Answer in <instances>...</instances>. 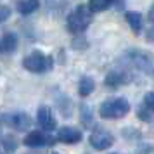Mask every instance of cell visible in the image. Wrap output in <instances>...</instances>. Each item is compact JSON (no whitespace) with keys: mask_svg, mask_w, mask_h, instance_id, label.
Listing matches in <instances>:
<instances>
[{"mask_svg":"<svg viewBox=\"0 0 154 154\" xmlns=\"http://www.w3.org/2000/svg\"><path fill=\"white\" fill-rule=\"evenodd\" d=\"M2 146H4V149H7V151H16V147H17L16 137H12V135L2 137Z\"/></svg>","mask_w":154,"mask_h":154,"instance_id":"e0dca14e","label":"cell"},{"mask_svg":"<svg viewBox=\"0 0 154 154\" xmlns=\"http://www.w3.org/2000/svg\"><path fill=\"white\" fill-rule=\"evenodd\" d=\"M50 142H54V140L50 139V137H47V133L38 132V130H35V132H29L28 135L24 137V146H28V147H43V146H52Z\"/></svg>","mask_w":154,"mask_h":154,"instance_id":"9c48e42d","label":"cell"},{"mask_svg":"<svg viewBox=\"0 0 154 154\" xmlns=\"http://www.w3.org/2000/svg\"><path fill=\"white\" fill-rule=\"evenodd\" d=\"M11 16V9L9 7H0V23H4Z\"/></svg>","mask_w":154,"mask_h":154,"instance_id":"d6986e66","label":"cell"},{"mask_svg":"<svg viewBox=\"0 0 154 154\" xmlns=\"http://www.w3.org/2000/svg\"><path fill=\"white\" fill-rule=\"evenodd\" d=\"M112 0H90L88 2V7H90L92 12H102L106 9H109Z\"/></svg>","mask_w":154,"mask_h":154,"instance_id":"9a60e30c","label":"cell"},{"mask_svg":"<svg viewBox=\"0 0 154 154\" xmlns=\"http://www.w3.org/2000/svg\"><path fill=\"white\" fill-rule=\"evenodd\" d=\"M57 140L64 142V144H76L82 140V132L71 126H63L57 130Z\"/></svg>","mask_w":154,"mask_h":154,"instance_id":"30bf717a","label":"cell"},{"mask_svg":"<svg viewBox=\"0 0 154 154\" xmlns=\"http://www.w3.org/2000/svg\"><path fill=\"white\" fill-rule=\"evenodd\" d=\"M92 23V11L87 5H80L76 7L68 17V29L71 33H82L88 28V24Z\"/></svg>","mask_w":154,"mask_h":154,"instance_id":"7a4b0ae2","label":"cell"},{"mask_svg":"<svg viewBox=\"0 0 154 154\" xmlns=\"http://www.w3.org/2000/svg\"><path fill=\"white\" fill-rule=\"evenodd\" d=\"M130 80H132V76H130L125 69H114V71H109V73H107L104 83L107 85L109 88H118L121 85H126Z\"/></svg>","mask_w":154,"mask_h":154,"instance_id":"52a82bcc","label":"cell"},{"mask_svg":"<svg viewBox=\"0 0 154 154\" xmlns=\"http://www.w3.org/2000/svg\"><path fill=\"white\" fill-rule=\"evenodd\" d=\"M125 19L130 24V28H132L133 33L135 35H140V29H142V16H140V12L128 11V12H125Z\"/></svg>","mask_w":154,"mask_h":154,"instance_id":"7c38bea8","label":"cell"},{"mask_svg":"<svg viewBox=\"0 0 154 154\" xmlns=\"http://www.w3.org/2000/svg\"><path fill=\"white\" fill-rule=\"evenodd\" d=\"M0 154H2V151H0Z\"/></svg>","mask_w":154,"mask_h":154,"instance_id":"603a6c76","label":"cell"},{"mask_svg":"<svg viewBox=\"0 0 154 154\" xmlns=\"http://www.w3.org/2000/svg\"><path fill=\"white\" fill-rule=\"evenodd\" d=\"M54 154H57V152H54Z\"/></svg>","mask_w":154,"mask_h":154,"instance_id":"cb8c5ba5","label":"cell"},{"mask_svg":"<svg viewBox=\"0 0 154 154\" xmlns=\"http://www.w3.org/2000/svg\"><path fill=\"white\" fill-rule=\"evenodd\" d=\"M116 154H118V152H116Z\"/></svg>","mask_w":154,"mask_h":154,"instance_id":"d4e9b609","label":"cell"},{"mask_svg":"<svg viewBox=\"0 0 154 154\" xmlns=\"http://www.w3.org/2000/svg\"><path fill=\"white\" fill-rule=\"evenodd\" d=\"M130 111V104H128V100L123 97H114V99H107L102 102L100 106V116L106 119H119L126 116Z\"/></svg>","mask_w":154,"mask_h":154,"instance_id":"6da1fadb","label":"cell"},{"mask_svg":"<svg viewBox=\"0 0 154 154\" xmlns=\"http://www.w3.org/2000/svg\"><path fill=\"white\" fill-rule=\"evenodd\" d=\"M90 144L94 149H97V151H106V149H109L112 146V135L107 130L104 128H97V130H94L90 135Z\"/></svg>","mask_w":154,"mask_h":154,"instance_id":"8992f818","label":"cell"},{"mask_svg":"<svg viewBox=\"0 0 154 154\" xmlns=\"http://www.w3.org/2000/svg\"><path fill=\"white\" fill-rule=\"evenodd\" d=\"M16 47H17V36L14 33L7 31L0 38V54H11L16 50Z\"/></svg>","mask_w":154,"mask_h":154,"instance_id":"8fae6325","label":"cell"},{"mask_svg":"<svg viewBox=\"0 0 154 154\" xmlns=\"http://www.w3.org/2000/svg\"><path fill=\"white\" fill-rule=\"evenodd\" d=\"M38 5H40L38 0H21V2H17V11L23 16H28L31 12H35L36 9H38Z\"/></svg>","mask_w":154,"mask_h":154,"instance_id":"5bb4252c","label":"cell"},{"mask_svg":"<svg viewBox=\"0 0 154 154\" xmlns=\"http://www.w3.org/2000/svg\"><path fill=\"white\" fill-rule=\"evenodd\" d=\"M147 40H149V42H152V40H154V29H149V35H147Z\"/></svg>","mask_w":154,"mask_h":154,"instance_id":"44dd1931","label":"cell"},{"mask_svg":"<svg viewBox=\"0 0 154 154\" xmlns=\"http://www.w3.org/2000/svg\"><path fill=\"white\" fill-rule=\"evenodd\" d=\"M125 59H126V64H130L137 69L144 71V73H151L154 69V61H152V56L147 54L144 50H137V49H132V50H126L125 54Z\"/></svg>","mask_w":154,"mask_h":154,"instance_id":"3957f363","label":"cell"},{"mask_svg":"<svg viewBox=\"0 0 154 154\" xmlns=\"http://www.w3.org/2000/svg\"><path fill=\"white\" fill-rule=\"evenodd\" d=\"M82 114H83L82 121H83V123H90V111H88L87 106H82Z\"/></svg>","mask_w":154,"mask_h":154,"instance_id":"ffe728a7","label":"cell"},{"mask_svg":"<svg viewBox=\"0 0 154 154\" xmlns=\"http://www.w3.org/2000/svg\"><path fill=\"white\" fill-rule=\"evenodd\" d=\"M144 104L147 106V107H151L154 111V92H149L146 95V99H144Z\"/></svg>","mask_w":154,"mask_h":154,"instance_id":"ac0fdd59","label":"cell"},{"mask_svg":"<svg viewBox=\"0 0 154 154\" xmlns=\"http://www.w3.org/2000/svg\"><path fill=\"white\" fill-rule=\"evenodd\" d=\"M95 88V82L92 80L90 76H83L80 80V85H78V92H80V95L82 97H87V95H90L92 92Z\"/></svg>","mask_w":154,"mask_h":154,"instance_id":"4fadbf2b","label":"cell"},{"mask_svg":"<svg viewBox=\"0 0 154 154\" xmlns=\"http://www.w3.org/2000/svg\"><path fill=\"white\" fill-rule=\"evenodd\" d=\"M36 119H38V125L42 126L45 132L56 130V118H54V114H52L49 106H40V107H38Z\"/></svg>","mask_w":154,"mask_h":154,"instance_id":"ba28073f","label":"cell"},{"mask_svg":"<svg viewBox=\"0 0 154 154\" xmlns=\"http://www.w3.org/2000/svg\"><path fill=\"white\" fill-rule=\"evenodd\" d=\"M4 121L7 123L11 128H14L17 132H24L31 126V118L26 112H12V114H4Z\"/></svg>","mask_w":154,"mask_h":154,"instance_id":"5b68a950","label":"cell"},{"mask_svg":"<svg viewBox=\"0 0 154 154\" xmlns=\"http://www.w3.org/2000/svg\"><path fill=\"white\" fill-rule=\"evenodd\" d=\"M149 19H151V23H154V7L151 9V12H149Z\"/></svg>","mask_w":154,"mask_h":154,"instance_id":"7402d4cb","label":"cell"},{"mask_svg":"<svg viewBox=\"0 0 154 154\" xmlns=\"http://www.w3.org/2000/svg\"><path fill=\"white\" fill-rule=\"evenodd\" d=\"M137 116H139V119H142V121H147V123L154 121V111L151 109V107H147L146 104L139 107V111H137Z\"/></svg>","mask_w":154,"mask_h":154,"instance_id":"2e32d148","label":"cell"},{"mask_svg":"<svg viewBox=\"0 0 154 154\" xmlns=\"http://www.w3.org/2000/svg\"><path fill=\"white\" fill-rule=\"evenodd\" d=\"M50 64V59L47 56H43L42 52H31L29 56H26L23 59V66L24 69L31 71V73H42L43 69H47V66Z\"/></svg>","mask_w":154,"mask_h":154,"instance_id":"277c9868","label":"cell"}]
</instances>
